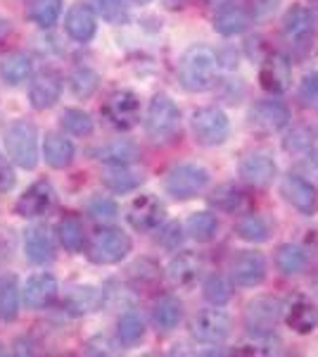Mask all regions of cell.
<instances>
[{"label":"cell","instance_id":"1","mask_svg":"<svg viewBox=\"0 0 318 357\" xmlns=\"http://www.w3.org/2000/svg\"><path fill=\"white\" fill-rule=\"evenodd\" d=\"M218 55L214 53L209 45H190L183 53L181 62H178V79L181 86L190 93H202V91H209L216 84L218 77Z\"/></svg>","mask_w":318,"mask_h":357},{"label":"cell","instance_id":"2","mask_svg":"<svg viewBox=\"0 0 318 357\" xmlns=\"http://www.w3.org/2000/svg\"><path fill=\"white\" fill-rule=\"evenodd\" d=\"M181 107L169 96L157 93L150 100L145 112V134L154 146H169L181 134Z\"/></svg>","mask_w":318,"mask_h":357},{"label":"cell","instance_id":"3","mask_svg":"<svg viewBox=\"0 0 318 357\" xmlns=\"http://www.w3.org/2000/svg\"><path fill=\"white\" fill-rule=\"evenodd\" d=\"M5 151L22 169H33L38 165V129L26 119H15L3 131Z\"/></svg>","mask_w":318,"mask_h":357},{"label":"cell","instance_id":"4","mask_svg":"<svg viewBox=\"0 0 318 357\" xmlns=\"http://www.w3.org/2000/svg\"><path fill=\"white\" fill-rule=\"evenodd\" d=\"M209 186V172L198 162H178L166 172L164 188L171 198L190 200Z\"/></svg>","mask_w":318,"mask_h":357},{"label":"cell","instance_id":"5","mask_svg":"<svg viewBox=\"0 0 318 357\" xmlns=\"http://www.w3.org/2000/svg\"><path fill=\"white\" fill-rule=\"evenodd\" d=\"M190 129L200 146L216 148L223 146L230 136V119L221 107H200L190 117Z\"/></svg>","mask_w":318,"mask_h":357},{"label":"cell","instance_id":"6","mask_svg":"<svg viewBox=\"0 0 318 357\" xmlns=\"http://www.w3.org/2000/svg\"><path fill=\"white\" fill-rule=\"evenodd\" d=\"M133 241L117 227H102L88 245V260L93 264H119L131 252Z\"/></svg>","mask_w":318,"mask_h":357},{"label":"cell","instance_id":"7","mask_svg":"<svg viewBox=\"0 0 318 357\" xmlns=\"http://www.w3.org/2000/svg\"><path fill=\"white\" fill-rule=\"evenodd\" d=\"M285 314V305L271 296H257L247 303L245 326L250 336H273V329Z\"/></svg>","mask_w":318,"mask_h":357},{"label":"cell","instance_id":"8","mask_svg":"<svg viewBox=\"0 0 318 357\" xmlns=\"http://www.w3.org/2000/svg\"><path fill=\"white\" fill-rule=\"evenodd\" d=\"M290 119V107L278 98H266V100L252 102L250 112H247V122L257 134H280V131L287 129Z\"/></svg>","mask_w":318,"mask_h":357},{"label":"cell","instance_id":"9","mask_svg":"<svg viewBox=\"0 0 318 357\" xmlns=\"http://www.w3.org/2000/svg\"><path fill=\"white\" fill-rule=\"evenodd\" d=\"M190 333L193 338H198L200 343L209 345H221L230 338L233 333V319L225 310H218L216 305L207 310H200L195 314L193 324H190Z\"/></svg>","mask_w":318,"mask_h":357},{"label":"cell","instance_id":"10","mask_svg":"<svg viewBox=\"0 0 318 357\" xmlns=\"http://www.w3.org/2000/svg\"><path fill=\"white\" fill-rule=\"evenodd\" d=\"M259 84L266 93L283 96L292 86V62L285 53H269L259 62Z\"/></svg>","mask_w":318,"mask_h":357},{"label":"cell","instance_id":"11","mask_svg":"<svg viewBox=\"0 0 318 357\" xmlns=\"http://www.w3.org/2000/svg\"><path fill=\"white\" fill-rule=\"evenodd\" d=\"M280 193L283 198L290 203V207L294 212H299L302 217H314L318 210V193L316 186L302 174H290L283 176L280 181Z\"/></svg>","mask_w":318,"mask_h":357},{"label":"cell","instance_id":"12","mask_svg":"<svg viewBox=\"0 0 318 357\" xmlns=\"http://www.w3.org/2000/svg\"><path fill=\"white\" fill-rule=\"evenodd\" d=\"M164 205L159 203V198H154L152 193H145V195H136L131 200L129 210H126V220L136 231L141 234H152L164 224Z\"/></svg>","mask_w":318,"mask_h":357},{"label":"cell","instance_id":"13","mask_svg":"<svg viewBox=\"0 0 318 357\" xmlns=\"http://www.w3.org/2000/svg\"><path fill=\"white\" fill-rule=\"evenodd\" d=\"M269 264L266 257L257 250H242L230 260V279L240 289H257L266 281Z\"/></svg>","mask_w":318,"mask_h":357},{"label":"cell","instance_id":"14","mask_svg":"<svg viewBox=\"0 0 318 357\" xmlns=\"http://www.w3.org/2000/svg\"><path fill=\"white\" fill-rule=\"evenodd\" d=\"M238 174L254 188H269L278 178V165L266 151H252L240 160Z\"/></svg>","mask_w":318,"mask_h":357},{"label":"cell","instance_id":"15","mask_svg":"<svg viewBox=\"0 0 318 357\" xmlns=\"http://www.w3.org/2000/svg\"><path fill=\"white\" fill-rule=\"evenodd\" d=\"M102 112L109 119V124L126 131L131 126H136L138 119H141V100H138V96L133 91H114L107 98Z\"/></svg>","mask_w":318,"mask_h":357},{"label":"cell","instance_id":"16","mask_svg":"<svg viewBox=\"0 0 318 357\" xmlns=\"http://www.w3.org/2000/svg\"><path fill=\"white\" fill-rule=\"evenodd\" d=\"M283 33L297 50H306L314 41V15L304 5H292L283 17Z\"/></svg>","mask_w":318,"mask_h":357},{"label":"cell","instance_id":"17","mask_svg":"<svg viewBox=\"0 0 318 357\" xmlns=\"http://www.w3.org/2000/svg\"><path fill=\"white\" fill-rule=\"evenodd\" d=\"M55 203V191L50 186V181L40 178V181L31 183L24 193L19 195V200L15 203V212L24 220H36L50 212V207Z\"/></svg>","mask_w":318,"mask_h":357},{"label":"cell","instance_id":"18","mask_svg":"<svg viewBox=\"0 0 318 357\" xmlns=\"http://www.w3.org/2000/svg\"><path fill=\"white\" fill-rule=\"evenodd\" d=\"M57 296H60V284L53 274L40 272L26 279L24 289H22V301L29 310H45L50 307Z\"/></svg>","mask_w":318,"mask_h":357},{"label":"cell","instance_id":"19","mask_svg":"<svg viewBox=\"0 0 318 357\" xmlns=\"http://www.w3.org/2000/svg\"><path fill=\"white\" fill-rule=\"evenodd\" d=\"M65 31L72 41L88 43L97 31V13L90 3H74L65 15Z\"/></svg>","mask_w":318,"mask_h":357},{"label":"cell","instance_id":"20","mask_svg":"<svg viewBox=\"0 0 318 357\" xmlns=\"http://www.w3.org/2000/svg\"><path fill=\"white\" fill-rule=\"evenodd\" d=\"M62 96V77L55 69H45L40 72L31 84V91H29V100H31V107L38 112L50 110L53 105H57Z\"/></svg>","mask_w":318,"mask_h":357},{"label":"cell","instance_id":"21","mask_svg":"<svg viewBox=\"0 0 318 357\" xmlns=\"http://www.w3.org/2000/svg\"><path fill=\"white\" fill-rule=\"evenodd\" d=\"M90 155H93L97 162L107 167H129L141 160V148L131 138H114V141L93 148Z\"/></svg>","mask_w":318,"mask_h":357},{"label":"cell","instance_id":"22","mask_svg":"<svg viewBox=\"0 0 318 357\" xmlns=\"http://www.w3.org/2000/svg\"><path fill=\"white\" fill-rule=\"evenodd\" d=\"M283 319H285V324L290 326L294 333L309 336L318 326V307H316V303H311L306 296H297L285 305Z\"/></svg>","mask_w":318,"mask_h":357},{"label":"cell","instance_id":"23","mask_svg":"<svg viewBox=\"0 0 318 357\" xmlns=\"http://www.w3.org/2000/svg\"><path fill=\"white\" fill-rule=\"evenodd\" d=\"M24 255L33 264H48L55 257V243L53 236L43 224H33L24 231Z\"/></svg>","mask_w":318,"mask_h":357},{"label":"cell","instance_id":"24","mask_svg":"<svg viewBox=\"0 0 318 357\" xmlns=\"http://www.w3.org/2000/svg\"><path fill=\"white\" fill-rule=\"evenodd\" d=\"M102 301H105V293L95 286H72L65 293V310L74 317H84L100 310Z\"/></svg>","mask_w":318,"mask_h":357},{"label":"cell","instance_id":"25","mask_svg":"<svg viewBox=\"0 0 318 357\" xmlns=\"http://www.w3.org/2000/svg\"><path fill=\"white\" fill-rule=\"evenodd\" d=\"M247 203L250 198L238 183H221L209 193V205L223 215H242L247 210Z\"/></svg>","mask_w":318,"mask_h":357},{"label":"cell","instance_id":"26","mask_svg":"<svg viewBox=\"0 0 318 357\" xmlns=\"http://www.w3.org/2000/svg\"><path fill=\"white\" fill-rule=\"evenodd\" d=\"M252 22V10L240 8V5H228V8L218 10L216 17H214V31L221 33V36H238V33H245L250 29Z\"/></svg>","mask_w":318,"mask_h":357},{"label":"cell","instance_id":"27","mask_svg":"<svg viewBox=\"0 0 318 357\" xmlns=\"http://www.w3.org/2000/svg\"><path fill=\"white\" fill-rule=\"evenodd\" d=\"M33 72V62L31 57L22 50H15V53H8L0 57V79H3L8 86H19L24 84Z\"/></svg>","mask_w":318,"mask_h":357},{"label":"cell","instance_id":"28","mask_svg":"<svg viewBox=\"0 0 318 357\" xmlns=\"http://www.w3.org/2000/svg\"><path fill=\"white\" fill-rule=\"evenodd\" d=\"M77 148L65 134H48L43 141V158L53 169H65L74 162Z\"/></svg>","mask_w":318,"mask_h":357},{"label":"cell","instance_id":"29","mask_svg":"<svg viewBox=\"0 0 318 357\" xmlns=\"http://www.w3.org/2000/svg\"><path fill=\"white\" fill-rule=\"evenodd\" d=\"M273 262L283 276H297L309 267V252L297 243H283L276 250Z\"/></svg>","mask_w":318,"mask_h":357},{"label":"cell","instance_id":"30","mask_svg":"<svg viewBox=\"0 0 318 357\" xmlns=\"http://www.w3.org/2000/svg\"><path fill=\"white\" fill-rule=\"evenodd\" d=\"M22 301V289L15 274H0V319L3 321H15L19 314Z\"/></svg>","mask_w":318,"mask_h":357},{"label":"cell","instance_id":"31","mask_svg":"<svg viewBox=\"0 0 318 357\" xmlns=\"http://www.w3.org/2000/svg\"><path fill=\"white\" fill-rule=\"evenodd\" d=\"M183 319V305L173 296H161L152 307V321L159 331H173Z\"/></svg>","mask_w":318,"mask_h":357},{"label":"cell","instance_id":"32","mask_svg":"<svg viewBox=\"0 0 318 357\" xmlns=\"http://www.w3.org/2000/svg\"><path fill=\"white\" fill-rule=\"evenodd\" d=\"M235 234H238V238L247 241V243H266L271 238V224L264 215L247 212L235 224Z\"/></svg>","mask_w":318,"mask_h":357},{"label":"cell","instance_id":"33","mask_svg":"<svg viewBox=\"0 0 318 357\" xmlns=\"http://www.w3.org/2000/svg\"><path fill=\"white\" fill-rule=\"evenodd\" d=\"M200 257L193 255V252H178L176 257L169 262L166 267V274L176 286H190L195 279L200 276Z\"/></svg>","mask_w":318,"mask_h":357},{"label":"cell","instance_id":"34","mask_svg":"<svg viewBox=\"0 0 318 357\" xmlns=\"http://www.w3.org/2000/svg\"><path fill=\"white\" fill-rule=\"evenodd\" d=\"M57 238H60L62 248L67 252H81L86 248V231H84V224L77 215H65L57 224Z\"/></svg>","mask_w":318,"mask_h":357},{"label":"cell","instance_id":"35","mask_svg":"<svg viewBox=\"0 0 318 357\" xmlns=\"http://www.w3.org/2000/svg\"><path fill=\"white\" fill-rule=\"evenodd\" d=\"M117 336H119V343L124 348H133L145 338V319L136 312V310H129L119 317L117 321Z\"/></svg>","mask_w":318,"mask_h":357},{"label":"cell","instance_id":"36","mask_svg":"<svg viewBox=\"0 0 318 357\" xmlns=\"http://www.w3.org/2000/svg\"><path fill=\"white\" fill-rule=\"evenodd\" d=\"M186 231L193 241L198 243H212L218 234V220L212 212H195L188 217L186 222Z\"/></svg>","mask_w":318,"mask_h":357},{"label":"cell","instance_id":"37","mask_svg":"<svg viewBox=\"0 0 318 357\" xmlns=\"http://www.w3.org/2000/svg\"><path fill=\"white\" fill-rule=\"evenodd\" d=\"M26 15L36 26L53 29L62 15V0H31Z\"/></svg>","mask_w":318,"mask_h":357},{"label":"cell","instance_id":"38","mask_svg":"<svg viewBox=\"0 0 318 357\" xmlns=\"http://www.w3.org/2000/svg\"><path fill=\"white\" fill-rule=\"evenodd\" d=\"M102 183L112 193H131L143 183V174L131 172L129 167H112V169L102 174Z\"/></svg>","mask_w":318,"mask_h":357},{"label":"cell","instance_id":"39","mask_svg":"<svg viewBox=\"0 0 318 357\" xmlns=\"http://www.w3.org/2000/svg\"><path fill=\"white\" fill-rule=\"evenodd\" d=\"M202 293H205L209 305L223 307V305H228L230 298H233V284L221 274H209L205 279V284H202Z\"/></svg>","mask_w":318,"mask_h":357},{"label":"cell","instance_id":"40","mask_svg":"<svg viewBox=\"0 0 318 357\" xmlns=\"http://www.w3.org/2000/svg\"><path fill=\"white\" fill-rule=\"evenodd\" d=\"M60 124H62V129H65L67 134H72V136H90V134H93V129H95L90 114L79 110V107H67V110H62Z\"/></svg>","mask_w":318,"mask_h":357},{"label":"cell","instance_id":"41","mask_svg":"<svg viewBox=\"0 0 318 357\" xmlns=\"http://www.w3.org/2000/svg\"><path fill=\"white\" fill-rule=\"evenodd\" d=\"M129 276L138 289H150V286H154L161 279V269L154 260L143 257V260H136L129 267Z\"/></svg>","mask_w":318,"mask_h":357},{"label":"cell","instance_id":"42","mask_svg":"<svg viewBox=\"0 0 318 357\" xmlns=\"http://www.w3.org/2000/svg\"><path fill=\"white\" fill-rule=\"evenodd\" d=\"M314 138L316 136L309 126H297V129L287 131V136L283 138V148H285V153H290V155H306L316 146Z\"/></svg>","mask_w":318,"mask_h":357},{"label":"cell","instance_id":"43","mask_svg":"<svg viewBox=\"0 0 318 357\" xmlns=\"http://www.w3.org/2000/svg\"><path fill=\"white\" fill-rule=\"evenodd\" d=\"M69 86H72V93L77 98H90L100 86V77L88 67H79L77 72L69 77Z\"/></svg>","mask_w":318,"mask_h":357},{"label":"cell","instance_id":"44","mask_svg":"<svg viewBox=\"0 0 318 357\" xmlns=\"http://www.w3.org/2000/svg\"><path fill=\"white\" fill-rule=\"evenodd\" d=\"M97 17H102L109 24H124L129 20V10H126L124 0H90Z\"/></svg>","mask_w":318,"mask_h":357},{"label":"cell","instance_id":"45","mask_svg":"<svg viewBox=\"0 0 318 357\" xmlns=\"http://www.w3.org/2000/svg\"><path fill=\"white\" fill-rule=\"evenodd\" d=\"M88 215L95 222H112L119 215V205L107 195H95V198L88 200Z\"/></svg>","mask_w":318,"mask_h":357},{"label":"cell","instance_id":"46","mask_svg":"<svg viewBox=\"0 0 318 357\" xmlns=\"http://www.w3.org/2000/svg\"><path fill=\"white\" fill-rule=\"evenodd\" d=\"M299 102L309 110H318V69L299 82Z\"/></svg>","mask_w":318,"mask_h":357},{"label":"cell","instance_id":"47","mask_svg":"<svg viewBox=\"0 0 318 357\" xmlns=\"http://www.w3.org/2000/svg\"><path fill=\"white\" fill-rule=\"evenodd\" d=\"M183 243V227L178 222H169L159 227V245L166 250H178Z\"/></svg>","mask_w":318,"mask_h":357},{"label":"cell","instance_id":"48","mask_svg":"<svg viewBox=\"0 0 318 357\" xmlns=\"http://www.w3.org/2000/svg\"><path fill=\"white\" fill-rule=\"evenodd\" d=\"M283 0H252V17L254 22H266L278 13Z\"/></svg>","mask_w":318,"mask_h":357},{"label":"cell","instance_id":"49","mask_svg":"<svg viewBox=\"0 0 318 357\" xmlns=\"http://www.w3.org/2000/svg\"><path fill=\"white\" fill-rule=\"evenodd\" d=\"M13 160L10 158H5L3 153H0V193H8V191H13L15 188V181H17V176H15V169H13Z\"/></svg>","mask_w":318,"mask_h":357},{"label":"cell","instance_id":"50","mask_svg":"<svg viewBox=\"0 0 318 357\" xmlns=\"http://www.w3.org/2000/svg\"><path fill=\"white\" fill-rule=\"evenodd\" d=\"M304 165H306V172L318 178V148L316 146L304 155Z\"/></svg>","mask_w":318,"mask_h":357},{"label":"cell","instance_id":"51","mask_svg":"<svg viewBox=\"0 0 318 357\" xmlns=\"http://www.w3.org/2000/svg\"><path fill=\"white\" fill-rule=\"evenodd\" d=\"M207 3H212V5H230L233 0H207Z\"/></svg>","mask_w":318,"mask_h":357},{"label":"cell","instance_id":"52","mask_svg":"<svg viewBox=\"0 0 318 357\" xmlns=\"http://www.w3.org/2000/svg\"><path fill=\"white\" fill-rule=\"evenodd\" d=\"M3 31H5V22L0 20V33H3Z\"/></svg>","mask_w":318,"mask_h":357},{"label":"cell","instance_id":"53","mask_svg":"<svg viewBox=\"0 0 318 357\" xmlns=\"http://www.w3.org/2000/svg\"><path fill=\"white\" fill-rule=\"evenodd\" d=\"M133 3H141V5H145V3H150V0H133Z\"/></svg>","mask_w":318,"mask_h":357},{"label":"cell","instance_id":"54","mask_svg":"<svg viewBox=\"0 0 318 357\" xmlns=\"http://www.w3.org/2000/svg\"><path fill=\"white\" fill-rule=\"evenodd\" d=\"M5 353V350H3V345H0V355H3Z\"/></svg>","mask_w":318,"mask_h":357},{"label":"cell","instance_id":"55","mask_svg":"<svg viewBox=\"0 0 318 357\" xmlns=\"http://www.w3.org/2000/svg\"><path fill=\"white\" fill-rule=\"evenodd\" d=\"M316 3H318V0H316Z\"/></svg>","mask_w":318,"mask_h":357}]
</instances>
